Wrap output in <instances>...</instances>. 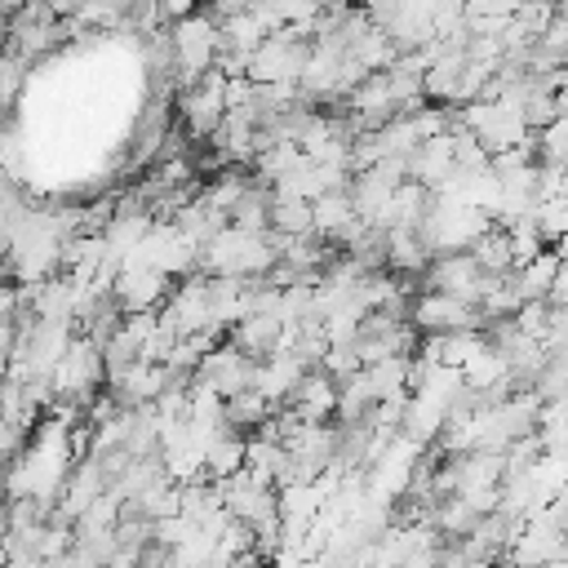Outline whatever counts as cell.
<instances>
[{"label":"cell","mask_w":568,"mask_h":568,"mask_svg":"<svg viewBox=\"0 0 568 568\" xmlns=\"http://www.w3.org/2000/svg\"><path fill=\"white\" fill-rule=\"evenodd\" d=\"M275 244L271 231H217L204 248H200V271L204 275H226V280H257L275 266Z\"/></svg>","instance_id":"cell-1"},{"label":"cell","mask_w":568,"mask_h":568,"mask_svg":"<svg viewBox=\"0 0 568 568\" xmlns=\"http://www.w3.org/2000/svg\"><path fill=\"white\" fill-rule=\"evenodd\" d=\"M222 115H226V75L217 67H209L195 84L178 89V120L186 138H213Z\"/></svg>","instance_id":"cell-2"},{"label":"cell","mask_w":568,"mask_h":568,"mask_svg":"<svg viewBox=\"0 0 568 568\" xmlns=\"http://www.w3.org/2000/svg\"><path fill=\"white\" fill-rule=\"evenodd\" d=\"M408 324H413L422 337H444V333L484 328V315H479L470 302H462V297H448V293H430V288H422V293L413 297Z\"/></svg>","instance_id":"cell-3"},{"label":"cell","mask_w":568,"mask_h":568,"mask_svg":"<svg viewBox=\"0 0 568 568\" xmlns=\"http://www.w3.org/2000/svg\"><path fill=\"white\" fill-rule=\"evenodd\" d=\"M488 280H493V275H484L470 253H439V257H430V266L422 271V288L462 297V302H470V306L484 297Z\"/></svg>","instance_id":"cell-4"},{"label":"cell","mask_w":568,"mask_h":568,"mask_svg":"<svg viewBox=\"0 0 568 568\" xmlns=\"http://www.w3.org/2000/svg\"><path fill=\"white\" fill-rule=\"evenodd\" d=\"M253 368H257V359H248V355H244L240 346H231V342H217V346L200 359L195 382L209 386L213 395L231 399V395H240V390L253 386Z\"/></svg>","instance_id":"cell-5"},{"label":"cell","mask_w":568,"mask_h":568,"mask_svg":"<svg viewBox=\"0 0 568 568\" xmlns=\"http://www.w3.org/2000/svg\"><path fill=\"white\" fill-rule=\"evenodd\" d=\"M169 293H173L169 275H160V271H151V266H120V275H115V284H111V297H115V306H120L124 315L155 311V306L169 302Z\"/></svg>","instance_id":"cell-6"},{"label":"cell","mask_w":568,"mask_h":568,"mask_svg":"<svg viewBox=\"0 0 568 568\" xmlns=\"http://www.w3.org/2000/svg\"><path fill=\"white\" fill-rule=\"evenodd\" d=\"M306 373H311V368H306L293 351H271V355H266V359H257V368H253V390L280 408Z\"/></svg>","instance_id":"cell-7"},{"label":"cell","mask_w":568,"mask_h":568,"mask_svg":"<svg viewBox=\"0 0 568 568\" xmlns=\"http://www.w3.org/2000/svg\"><path fill=\"white\" fill-rule=\"evenodd\" d=\"M284 408H293L302 422L320 426V422H328L333 408H337V382H333L324 368H311V373L293 386V395L284 399Z\"/></svg>","instance_id":"cell-8"},{"label":"cell","mask_w":568,"mask_h":568,"mask_svg":"<svg viewBox=\"0 0 568 568\" xmlns=\"http://www.w3.org/2000/svg\"><path fill=\"white\" fill-rule=\"evenodd\" d=\"M404 164H408V182H417V186H426V191H439V186L453 178V138L439 133V138L413 146V151L404 155Z\"/></svg>","instance_id":"cell-9"},{"label":"cell","mask_w":568,"mask_h":568,"mask_svg":"<svg viewBox=\"0 0 568 568\" xmlns=\"http://www.w3.org/2000/svg\"><path fill=\"white\" fill-rule=\"evenodd\" d=\"M284 337V320L275 311H253L231 328V346H240L248 359H266L271 351H280Z\"/></svg>","instance_id":"cell-10"},{"label":"cell","mask_w":568,"mask_h":568,"mask_svg":"<svg viewBox=\"0 0 568 568\" xmlns=\"http://www.w3.org/2000/svg\"><path fill=\"white\" fill-rule=\"evenodd\" d=\"M235 470H244V435L235 426H222L209 444H204V479L222 484Z\"/></svg>","instance_id":"cell-11"},{"label":"cell","mask_w":568,"mask_h":568,"mask_svg":"<svg viewBox=\"0 0 568 568\" xmlns=\"http://www.w3.org/2000/svg\"><path fill=\"white\" fill-rule=\"evenodd\" d=\"M555 271H559V257L550 248H541L532 262L515 266V284H519V297L524 302H546L550 284H555Z\"/></svg>","instance_id":"cell-12"},{"label":"cell","mask_w":568,"mask_h":568,"mask_svg":"<svg viewBox=\"0 0 568 568\" xmlns=\"http://www.w3.org/2000/svg\"><path fill=\"white\" fill-rule=\"evenodd\" d=\"M271 413H275V404H271V399H262L253 386H248V390H240V395H231V399H222V417H226V426H235L240 435L257 430Z\"/></svg>","instance_id":"cell-13"},{"label":"cell","mask_w":568,"mask_h":568,"mask_svg":"<svg viewBox=\"0 0 568 568\" xmlns=\"http://www.w3.org/2000/svg\"><path fill=\"white\" fill-rule=\"evenodd\" d=\"M475 262H479V271L484 275H506V271H515V257H510V235L501 231V226H488L470 248H466Z\"/></svg>","instance_id":"cell-14"},{"label":"cell","mask_w":568,"mask_h":568,"mask_svg":"<svg viewBox=\"0 0 568 568\" xmlns=\"http://www.w3.org/2000/svg\"><path fill=\"white\" fill-rule=\"evenodd\" d=\"M528 222L541 244H555L559 235H568V195H541L537 209L528 213Z\"/></svg>","instance_id":"cell-15"},{"label":"cell","mask_w":568,"mask_h":568,"mask_svg":"<svg viewBox=\"0 0 568 568\" xmlns=\"http://www.w3.org/2000/svg\"><path fill=\"white\" fill-rule=\"evenodd\" d=\"M271 231L293 240V235H311V204L306 200H275L271 204Z\"/></svg>","instance_id":"cell-16"},{"label":"cell","mask_w":568,"mask_h":568,"mask_svg":"<svg viewBox=\"0 0 568 568\" xmlns=\"http://www.w3.org/2000/svg\"><path fill=\"white\" fill-rule=\"evenodd\" d=\"M439 568H497V564H493V559H479V555H466L457 541H448V546H444Z\"/></svg>","instance_id":"cell-17"},{"label":"cell","mask_w":568,"mask_h":568,"mask_svg":"<svg viewBox=\"0 0 568 568\" xmlns=\"http://www.w3.org/2000/svg\"><path fill=\"white\" fill-rule=\"evenodd\" d=\"M546 302H550V306H568V262H559V271H555V284H550Z\"/></svg>","instance_id":"cell-18"},{"label":"cell","mask_w":568,"mask_h":568,"mask_svg":"<svg viewBox=\"0 0 568 568\" xmlns=\"http://www.w3.org/2000/svg\"><path fill=\"white\" fill-rule=\"evenodd\" d=\"M226 568H275L266 555H257V550H244V555H235Z\"/></svg>","instance_id":"cell-19"},{"label":"cell","mask_w":568,"mask_h":568,"mask_svg":"<svg viewBox=\"0 0 568 568\" xmlns=\"http://www.w3.org/2000/svg\"><path fill=\"white\" fill-rule=\"evenodd\" d=\"M550 253H555V257H559V262H568V235H559V240H555V244H550Z\"/></svg>","instance_id":"cell-20"},{"label":"cell","mask_w":568,"mask_h":568,"mask_svg":"<svg viewBox=\"0 0 568 568\" xmlns=\"http://www.w3.org/2000/svg\"><path fill=\"white\" fill-rule=\"evenodd\" d=\"M555 195H568V164L559 169V191H555Z\"/></svg>","instance_id":"cell-21"},{"label":"cell","mask_w":568,"mask_h":568,"mask_svg":"<svg viewBox=\"0 0 568 568\" xmlns=\"http://www.w3.org/2000/svg\"><path fill=\"white\" fill-rule=\"evenodd\" d=\"M541 568H568V555H564V559H550V564H541Z\"/></svg>","instance_id":"cell-22"}]
</instances>
